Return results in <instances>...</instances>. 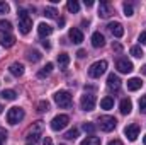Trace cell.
Segmentation results:
<instances>
[{"mask_svg":"<svg viewBox=\"0 0 146 145\" xmlns=\"http://www.w3.org/2000/svg\"><path fill=\"white\" fill-rule=\"evenodd\" d=\"M109 145H122V142L121 140H110Z\"/></svg>","mask_w":146,"mask_h":145,"instance_id":"b9f144b4","label":"cell"},{"mask_svg":"<svg viewBox=\"0 0 146 145\" xmlns=\"http://www.w3.org/2000/svg\"><path fill=\"white\" fill-rule=\"evenodd\" d=\"M100 108H102V109H112V108H114V97L106 96V97L100 101Z\"/></svg>","mask_w":146,"mask_h":145,"instance_id":"7402d4cb","label":"cell"},{"mask_svg":"<svg viewBox=\"0 0 146 145\" xmlns=\"http://www.w3.org/2000/svg\"><path fill=\"white\" fill-rule=\"evenodd\" d=\"M119 109H121V113L122 114H129L131 113V109H133V103H131V99H122L121 101V104H119Z\"/></svg>","mask_w":146,"mask_h":145,"instance_id":"d6986e66","label":"cell"},{"mask_svg":"<svg viewBox=\"0 0 146 145\" xmlns=\"http://www.w3.org/2000/svg\"><path fill=\"white\" fill-rule=\"evenodd\" d=\"M42 144H44V145H54V144H53V140H51V137H46V138L42 140Z\"/></svg>","mask_w":146,"mask_h":145,"instance_id":"f35d334b","label":"cell"},{"mask_svg":"<svg viewBox=\"0 0 146 145\" xmlns=\"http://www.w3.org/2000/svg\"><path fill=\"white\" fill-rule=\"evenodd\" d=\"M124 135L127 137V140L134 142V140L139 137V125H136V123H133V125H127V126L124 128Z\"/></svg>","mask_w":146,"mask_h":145,"instance_id":"9c48e42d","label":"cell"},{"mask_svg":"<svg viewBox=\"0 0 146 145\" xmlns=\"http://www.w3.org/2000/svg\"><path fill=\"white\" fill-rule=\"evenodd\" d=\"M68 123H70V118H68L66 114H58V116H54L53 121H51V130H54V132H61L63 128L68 126Z\"/></svg>","mask_w":146,"mask_h":145,"instance_id":"8992f818","label":"cell"},{"mask_svg":"<svg viewBox=\"0 0 146 145\" xmlns=\"http://www.w3.org/2000/svg\"><path fill=\"white\" fill-rule=\"evenodd\" d=\"M5 138H7V133H0V145H3Z\"/></svg>","mask_w":146,"mask_h":145,"instance_id":"60d3db41","label":"cell"},{"mask_svg":"<svg viewBox=\"0 0 146 145\" xmlns=\"http://www.w3.org/2000/svg\"><path fill=\"white\" fill-rule=\"evenodd\" d=\"M15 97H17V94H15V91H12V89H7V91L2 92V99H3V101H14Z\"/></svg>","mask_w":146,"mask_h":145,"instance_id":"cb8c5ba5","label":"cell"},{"mask_svg":"<svg viewBox=\"0 0 146 145\" xmlns=\"http://www.w3.org/2000/svg\"><path fill=\"white\" fill-rule=\"evenodd\" d=\"M17 15H19V29H21V33L27 34L31 31V28H33V19L29 17V14L24 9H19Z\"/></svg>","mask_w":146,"mask_h":145,"instance_id":"6da1fadb","label":"cell"},{"mask_svg":"<svg viewBox=\"0 0 146 145\" xmlns=\"http://www.w3.org/2000/svg\"><path fill=\"white\" fill-rule=\"evenodd\" d=\"M143 142H145V145H146V135H145V137H143Z\"/></svg>","mask_w":146,"mask_h":145,"instance_id":"bcb514c9","label":"cell"},{"mask_svg":"<svg viewBox=\"0 0 146 145\" xmlns=\"http://www.w3.org/2000/svg\"><path fill=\"white\" fill-rule=\"evenodd\" d=\"M76 137H78V128H72V130H68L65 133V138L66 140H75Z\"/></svg>","mask_w":146,"mask_h":145,"instance_id":"4dcf8cb0","label":"cell"},{"mask_svg":"<svg viewBox=\"0 0 146 145\" xmlns=\"http://www.w3.org/2000/svg\"><path fill=\"white\" fill-rule=\"evenodd\" d=\"M141 87H143V80H141V79L133 77V79L127 80V89H129V91H138V89H141Z\"/></svg>","mask_w":146,"mask_h":145,"instance_id":"ac0fdd59","label":"cell"},{"mask_svg":"<svg viewBox=\"0 0 146 145\" xmlns=\"http://www.w3.org/2000/svg\"><path fill=\"white\" fill-rule=\"evenodd\" d=\"M53 33V28L49 26V24H46V22H41L39 26H37V34L41 38H46V36H49Z\"/></svg>","mask_w":146,"mask_h":145,"instance_id":"2e32d148","label":"cell"},{"mask_svg":"<svg viewBox=\"0 0 146 145\" xmlns=\"http://www.w3.org/2000/svg\"><path fill=\"white\" fill-rule=\"evenodd\" d=\"M42 130H44V125H42V121H36V123H34V125L29 128V132H27V140L36 144L37 140L42 137Z\"/></svg>","mask_w":146,"mask_h":145,"instance_id":"277c9868","label":"cell"},{"mask_svg":"<svg viewBox=\"0 0 146 145\" xmlns=\"http://www.w3.org/2000/svg\"><path fill=\"white\" fill-rule=\"evenodd\" d=\"M24 116H26L24 109L14 106V108H10L9 111H7V123H10V125H17V123H21V121L24 119Z\"/></svg>","mask_w":146,"mask_h":145,"instance_id":"7a4b0ae2","label":"cell"},{"mask_svg":"<svg viewBox=\"0 0 146 145\" xmlns=\"http://www.w3.org/2000/svg\"><path fill=\"white\" fill-rule=\"evenodd\" d=\"M106 44V38L102 36L100 33H94L92 34V46L94 48H102Z\"/></svg>","mask_w":146,"mask_h":145,"instance_id":"e0dca14e","label":"cell"},{"mask_svg":"<svg viewBox=\"0 0 146 145\" xmlns=\"http://www.w3.org/2000/svg\"><path fill=\"white\" fill-rule=\"evenodd\" d=\"M139 43H141V44H146V31L139 34Z\"/></svg>","mask_w":146,"mask_h":145,"instance_id":"8d00e7d4","label":"cell"},{"mask_svg":"<svg viewBox=\"0 0 146 145\" xmlns=\"http://www.w3.org/2000/svg\"><path fill=\"white\" fill-rule=\"evenodd\" d=\"M44 15L49 17V19H54V17H58V10L54 7H46L44 9Z\"/></svg>","mask_w":146,"mask_h":145,"instance_id":"4316f807","label":"cell"},{"mask_svg":"<svg viewBox=\"0 0 146 145\" xmlns=\"http://www.w3.org/2000/svg\"><path fill=\"white\" fill-rule=\"evenodd\" d=\"M139 111L146 114V96H143V97L139 99Z\"/></svg>","mask_w":146,"mask_h":145,"instance_id":"d590c367","label":"cell"},{"mask_svg":"<svg viewBox=\"0 0 146 145\" xmlns=\"http://www.w3.org/2000/svg\"><path fill=\"white\" fill-rule=\"evenodd\" d=\"M9 70H10V73H12V75H15V77H21V75L24 73V65L15 62V63H12V65L9 67Z\"/></svg>","mask_w":146,"mask_h":145,"instance_id":"ffe728a7","label":"cell"},{"mask_svg":"<svg viewBox=\"0 0 146 145\" xmlns=\"http://www.w3.org/2000/svg\"><path fill=\"white\" fill-rule=\"evenodd\" d=\"M70 39H72L75 44H80L83 41V33L78 29V28H72L70 29Z\"/></svg>","mask_w":146,"mask_h":145,"instance_id":"9a60e30c","label":"cell"},{"mask_svg":"<svg viewBox=\"0 0 146 145\" xmlns=\"http://www.w3.org/2000/svg\"><path fill=\"white\" fill-rule=\"evenodd\" d=\"M112 50H115V51H122V46H121L119 43H114V44H112Z\"/></svg>","mask_w":146,"mask_h":145,"instance_id":"74e56055","label":"cell"},{"mask_svg":"<svg viewBox=\"0 0 146 145\" xmlns=\"http://www.w3.org/2000/svg\"><path fill=\"white\" fill-rule=\"evenodd\" d=\"M54 103L60 108H70L72 106V96L68 91H58L54 94Z\"/></svg>","mask_w":146,"mask_h":145,"instance_id":"5b68a950","label":"cell"},{"mask_svg":"<svg viewBox=\"0 0 146 145\" xmlns=\"http://www.w3.org/2000/svg\"><path fill=\"white\" fill-rule=\"evenodd\" d=\"M107 28H109V31L115 38H122V36H124V28H122V24H121V22H110Z\"/></svg>","mask_w":146,"mask_h":145,"instance_id":"4fadbf2b","label":"cell"},{"mask_svg":"<svg viewBox=\"0 0 146 145\" xmlns=\"http://www.w3.org/2000/svg\"><path fill=\"white\" fill-rule=\"evenodd\" d=\"M83 132L94 133V132H95V125H94V123H83Z\"/></svg>","mask_w":146,"mask_h":145,"instance_id":"836d02e7","label":"cell"},{"mask_svg":"<svg viewBox=\"0 0 146 145\" xmlns=\"http://www.w3.org/2000/svg\"><path fill=\"white\" fill-rule=\"evenodd\" d=\"M107 87H109L110 92H117L121 89V79L115 73H110L109 77H107Z\"/></svg>","mask_w":146,"mask_h":145,"instance_id":"8fae6325","label":"cell"},{"mask_svg":"<svg viewBox=\"0 0 146 145\" xmlns=\"http://www.w3.org/2000/svg\"><path fill=\"white\" fill-rule=\"evenodd\" d=\"M122 7H124V15L131 17V15L134 14V9H133V5H131V3H127V2H126V3H124Z\"/></svg>","mask_w":146,"mask_h":145,"instance_id":"d6a6232c","label":"cell"},{"mask_svg":"<svg viewBox=\"0 0 146 145\" xmlns=\"http://www.w3.org/2000/svg\"><path fill=\"white\" fill-rule=\"evenodd\" d=\"M106 70H107V62H106V60H100V62H95V63L90 65L88 75H90L92 79H99L100 75L106 73Z\"/></svg>","mask_w":146,"mask_h":145,"instance_id":"3957f363","label":"cell"},{"mask_svg":"<svg viewBox=\"0 0 146 145\" xmlns=\"http://www.w3.org/2000/svg\"><path fill=\"white\" fill-rule=\"evenodd\" d=\"M85 55H87V51H85V50H78V53H76V56H78V58H83Z\"/></svg>","mask_w":146,"mask_h":145,"instance_id":"ab89813d","label":"cell"},{"mask_svg":"<svg viewBox=\"0 0 146 145\" xmlns=\"http://www.w3.org/2000/svg\"><path fill=\"white\" fill-rule=\"evenodd\" d=\"M42 46H44V48H46V50H51V44H49V43H48V41H42Z\"/></svg>","mask_w":146,"mask_h":145,"instance_id":"7bdbcfd3","label":"cell"},{"mask_svg":"<svg viewBox=\"0 0 146 145\" xmlns=\"http://www.w3.org/2000/svg\"><path fill=\"white\" fill-rule=\"evenodd\" d=\"M66 9H68L70 12H75V14H76V12L80 10V3H78L76 0H70V2L66 3Z\"/></svg>","mask_w":146,"mask_h":145,"instance_id":"83f0119b","label":"cell"},{"mask_svg":"<svg viewBox=\"0 0 146 145\" xmlns=\"http://www.w3.org/2000/svg\"><path fill=\"white\" fill-rule=\"evenodd\" d=\"M10 29H12V24H10L9 21L2 19V21H0V31H2V33H3V31H5V33H10Z\"/></svg>","mask_w":146,"mask_h":145,"instance_id":"f546056e","label":"cell"},{"mask_svg":"<svg viewBox=\"0 0 146 145\" xmlns=\"http://www.w3.org/2000/svg\"><path fill=\"white\" fill-rule=\"evenodd\" d=\"M51 72H53V63H46V67H42V68L37 72V77H39V79H44L46 75H49Z\"/></svg>","mask_w":146,"mask_h":145,"instance_id":"603a6c76","label":"cell"},{"mask_svg":"<svg viewBox=\"0 0 146 145\" xmlns=\"http://www.w3.org/2000/svg\"><path fill=\"white\" fill-rule=\"evenodd\" d=\"M115 68H117L121 73H131L134 67H133V63H131L129 60L121 58V60H117V62H115Z\"/></svg>","mask_w":146,"mask_h":145,"instance_id":"30bf717a","label":"cell"},{"mask_svg":"<svg viewBox=\"0 0 146 145\" xmlns=\"http://www.w3.org/2000/svg\"><path fill=\"white\" fill-rule=\"evenodd\" d=\"M115 125H117V121L114 116H100L99 118V126L102 132H112L115 128Z\"/></svg>","mask_w":146,"mask_h":145,"instance_id":"52a82bcc","label":"cell"},{"mask_svg":"<svg viewBox=\"0 0 146 145\" xmlns=\"http://www.w3.org/2000/svg\"><path fill=\"white\" fill-rule=\"evenodd\" d=\"M48 109H49V103L48 101H39L37 103V111L39 113H46Z\"/></svg>","mask_w":146,"mask_h":145,"instance_id":"1f68e13d","label":"cell"},{"mask_svg":"<svg viewBox=\"0 0 146 145\" xmlns=\"http://www.w3.org/2000/svg\"><path fill=\"white\" fill-rule=\"evenodd\" d=\"M143 73H146V65H145V67H143Z\"/></svg>","mask_w":146,"mask_h":145,"instance_id":"f6af8a7d","label":"cell"},{"mask_svg":"<svg viewBox=\"0 0 146 145\" xmlns=\"http://www.w3.org/2000/svg\"><path fill=\"white\" fill-rule=\"evenodd\" d=\"M27 145H31V144H27Z\"/></svg>","mask_w":146,"mask_h":145,"instance_id":"7dc6e473","label":"cell"},{"mask_svg":"<svg viewBox=\"0 0 146 145\" xmlns=\"http://www.w3.org/2000/svg\"><path fill=\"white\" fill-rule=\"evenodd\" d=\"M99 15L102 19H109L110 15H112V7L107 2H100V5H99Z\"/></svg>","mask_w":146,"mask_h":145,"instance_id":"7c38bea8","label":"cell"},{"mask_svg":"<svg viewBox=\"0 0 146 145\" xmlns=\"http://www.w3.org/2000/svg\"><path fill=\"white\" fill-rule=\"evenodd\" d=\"M9 10H10L9 3L7 2H0V14H9Z\"/></svg>","mask_w":146,"mask_h":145,"instance_id":"e575fe53","label":"cell"},{"mask_svg":"<svg viewBox=\"0 0 146 145\" xmlns=\"http://www.w3.org/2000/svg\"><path fill=\"white\" fill-rule=\"evenodd\" d=\"M68 63H70V56L66 53H60L58 55V65H60V68H66Z\"/></svg>","mask_w":146,"mask_h":145,"instance_id":"44dd1931","label":"cell"},{"mask_svg":"<svg viewBox=\"0 0 146 145\" xmlns=\"http://www.w3.org/2000/svg\"><path fill=\"white\" fill-rule=\"evenodd\" d=\"M80 108L83 111H92L95 108V96L94 94H83L80 99Z\"/></svg>","mask_w":146,"mask_h":145,"instance_id":"ba28073f","label":"cell"},{"mask_svg":"<svg viewBox=\"0 0 146 145\" xmlns=\"http://www.w3.org/2000/svg\"><path fill=\"white\" fill-rule=\"evenodd\" d=\"M15 43V38L12 36L10 33H5V34H0V44L3 48H12Z\"/></svg>","mask_w":146,"mask_h":145,"instance_id":"5bb4252c","label":"cell"},{"mask_svg":"<svg viewBox=\"0 0 146 145\" xmlns=\"http://www.w3.org/2000/svg\"><path fill=\"white\" fill-rule=\"evenodd\" d=\"M80 145H100V138L99 137H87Z\"/></svg>","mask_w":146,"mask_h":145,"instance_id":"484cf974","label":"cell"},{"mask_svg":"<svg viewBox=\"0 0 146 145\" xmlns=\"http://www.w3.org/2000/svg\"><path fill=\"white\" fill-rule=\"evenodd\" d=\"M131 55H133V56H136V58H141L145 53H143L141 46H139V44H136V46H133V48H131Z\"/></svg>","mask_w":146,"mask_h":145,"instance_id":"f1b7e54d","label":"cell"},{"mask_svg":"<svg viewBox=\"0 0 146 145\" xmlns=\"http://www.w3.org/2000/svg\"><path fill=\"white\" fill-rule=\"evenodd\" d=\"M92 5H94L92 0H85V7H92Z\"/></svg>","mask_w":146,"mask_h":145,"instance_id":"ee69618b","label":"cell"},{"mask_svg":"<svg viewBox=\"0 0 146 145\" xmlns=\"http://www.w3.org/2000/svg\"><path fill=\"white\" fill-rule=\"evenodd\" d=\"M27 60H29V62H33V63H36V62H39V60H41V53H39V51H36V50L27 51Z\"/></svg>","mask_w":146,"mask_h":145,"instance_id":"d4e9b609","label":"cell"}]
</instances>
